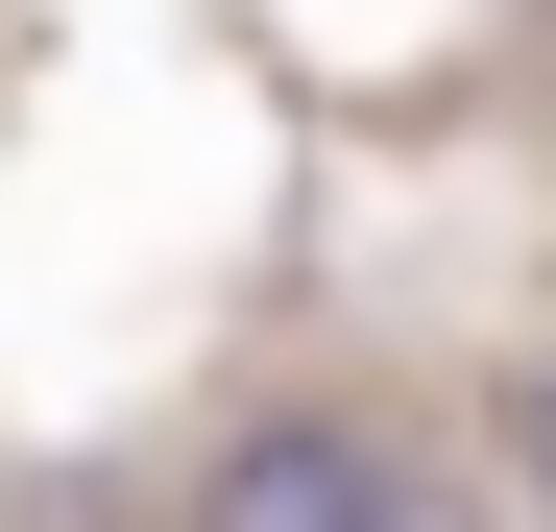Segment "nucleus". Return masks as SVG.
I'll list each match as a JSON object with an SVG mask.
<instances>
[{
  "label": "nucleus",
  "instance_id": "obj_1",
  "mask_svg": "<svg viewBox=\"0 0 556 532\" xmlns=\"http://www.w3.org/2000/svg\"><path fill=\"white\" fill-rule=\"evenodd\" d=\"M194 532H412V460H388V435H339V411H266L242 460L194 484Z\"/></svg>",
  "mask_w": 556,
  "mask_h": 532
},
{
  "label": "nucleus",
  "instance_id": "obj_2",
  "mask_svg": "<svg viewBox=\"0 0 556 532\" xmlns=\"http://www.w3.org/2000/svg\"><path fill=\"white\" fill-rule=\"evenodd\" d=\"M532 484H556V364H532Z\"/></svg>",
  "mask_w": 556,
  "mask_h": 532
}]
</instances>
